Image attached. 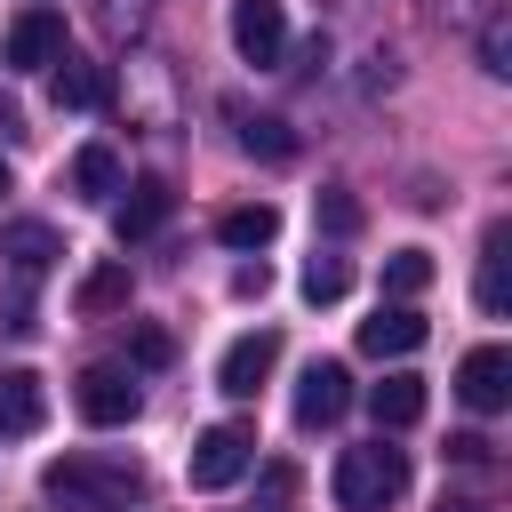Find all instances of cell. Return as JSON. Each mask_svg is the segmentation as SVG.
Listing matches in <instances>:
<instances>
[{"label":"cell","mask_w":512,"mask_h":512,"mask_svg":"<svg viewBox=\"0 0 512 512\" xmlns=\"http://www.w3.org/2000/svg\"><path fill=\"white\" fill-rule=\"evenodd\" d=\"M72 304H80V320H104V312H120L128 304V264L112 256V264H96L80 288H72Z\"/></svg>","instance_id":"20"},{"label":"cell","mask_w":512,"mask_h":512,"mask_svg":"<svg viewBox=\"0 0 512 512\" xmlns=\"http://www.w3.org/2000/svg\"><path fill=\"white\" fill-rule=\"evenodd\" d=\"M504 264H512V224H488V240H480V312L488 320H504V304H512V280H504Z\"/></svg>","instance_id":"15"},{"label":"cell","mask_w":512,"mask_h":512,"mask_svg":"<svg viewBox=\"0 0 512 512\" xmlns=\"http://www.w3.org/2000/svg\"><path fill=\"white\" fill-rule=\"evenodd\" d=\"M224 120H232V136H240V152H264V160H288V152H296V128H288V120H272V112H248V104H224Z\"/></svg>","instance_id":"16"},{"label":"cell","mask_w":512,"mask_h":512,"mask_svg":"<svg viewBox=\"0 0 512 512\" xmlns=\"http://www.w3.org/2000/svg\"><path fill=\"white\" fill-rule=\"evenodd\" d=\"M0 256H8V272H16V280H40V272L64 256V240H56L48 224H32V216H24V224H8V232H0Z\"/></svg>","instance_id":"13"},{"label":"cell","mask_w":512,"mask_h":512,"mask_svg":"<svg viewBox=\"0 0 512 512\" xmlns=\"http://www.w3.org/2000/svg\"><path fill=\"white\" fill-rule=\"evenodd\" d=\"M64 56V16L56 8H24L8 32H0V64L8 72H48Z\"/></svg>","instance_id":"5"},{"label":"cell","mask_w":512,"mask_h":512,"mask_svg":"<svg viewBox=\"0 0 512 512\" xmlns=\"http://www.w3.org/2000/svg\"><path fill=\"white\" fill-rule=\"evenodd\" d=\"M456 392H464V408L496 416V408L512 400V352H504V344H472L464 368H456Z\"/></svg>","instance_id":"7"},{"label":"cell","mask_w":512,"mask_h":512,"mask_svg":"<svg viewBox=\"0 0 512 512\" xmlns=\"http://www.w3.org/2000/svg\"><path fill=\"white\" fill-rule=\"evenodd\" d=\"M272 232H280V208H264V200H248V208H224V216H216V240H224V248H240V256H248V248H272Z\"/></svg>","instance_id":"18"},{"label":"cell","mask_w":512,"mask_h":512,"mask_svg":"<svg viewBox=\"0 0 512 512\" xmlns=\"http://www.w3.org/2000/svg\"><path fill=\"white\" fill-rule=\"evenodd\" d=\"M40 496L64 512H128V504H144V464L136 456H56L40 472Z\"/></svg>","instance_id":"1"},{"label":"cell","mask_w":512,"mask_h":512,"mask_svg":"<svg viewBox=\"0 0 512 512\" xmlns=\"http://www.w3.org/2000/svg\"><path fill=\"white\" fill-rule=\"evenodd\" d=\"M264 280H272V272H264V256H256V264H240V272H232V288H240V296H264Z\"/></svg>","instance_id":"29"},{"label":"cell","mask_w":512,"mask_h":512,"mask_svg":"<svg viewBox=\"0 0 512 512\" xmlns=\"http://www.w3.org/2000/svg\"><path fill=\"white\" fill-rule=\"evenodd\" d=\"M368 408H376V424L384 432H408L416 416H424V376H384V384H368Z\"/></svg>","instance_id":"17"},{"label":"cell","mask_w":512,"mask_h":512,"mask_svg":"<svg viewBox=\"0 0 512 512\" xmlns=\"http://www.w3.org/2000/svg\"><path fill=\"white\" fill-rule=\"evenodd\" d=\"M344 408H352V376H344V360H312V368L296 376V424L320 432V424H336Z\"/></svg>","instance_id":"8"},{"label":"cell","mask_w":512,"mask_h":512,"mask_svg":"<svg viewBox=\"0 0 512 512\" xmlns=\"http://www.w3.org/2000/svg\"><path fill=\"white\" fill-rule=\"evenodd\" d=\"M440 512H480V504H440Z\"/></svg>","instance_id":"31"},{"label":"cell","mask_w":512,"mask_h":512,"mask_svg":"<svg viewBox=\"0 0 512 512\" xmlns=\"http://www.w3.org/2000/svg\"><path fill=\"white\" fill-rule=\"evenodd\" d=\"M416 344H424V312L416 304H376V320H360V352H376V360H400Z\"/></svg>","instance_id":"11"},{"label":"cell","mask_w":512,"mask_h":512,"mask_svg":"<svg viewBox=\"0 0 512 512\" xmlns=\"http://www.w3.org/2000/svg\"><path fill=\"white\" fill-rule=\"evenodd\" d=\"M448 456H456V464H488V456H496V440H488V432H456V440H448Z\"/></svg>","instance_id":"28"},{"label":"cell","mask_w":512,"mask_h":512,"mask_svg":"<svg viewBox=\"0 0 512 512\" xmlns=\"http://www.w3.org/2000/svg\"><path fill=\"white\" fill-rule=\"evenodd\" d=\"M480 64H488L496 80L512 72V32H504V16H488V24H480Z\"/></svg>","instance_id":"25"},{"label":"cell","mask_w":512,"mask_h":512,"mask_svg":"<svg viewBox=\"0 0 512 512\" xmlns=\"http://www.w3.org/2000/svg\"><path fill=\"white\" fill-rule=\"evenodd\" d=\"M272 360H280V336H272V328H256V336H232V344H224V360H216V392H232V400H256V384L272 376Z\"/></svg>","instance_id":"6"},{"label":"cell","mask_w":512,"mask_h":512,"mask_svg":"<svg viewBox=\"0 0 512 512\" xmlns=\"http://www.w3.org/2000/svg\"><path fill=\"white\" fill-rule=\"evenodd\" d=\"M424 288H432V256H424V248H392V256H384V296L408 304V296H424Z\"/></svg>","instance_id":"21"},{"label":"cell","mask_w":512,"mask_h":512,"mask_svg":"<svg viewBox=\"0 0 512 512\" xmlns=\"http://www.w3.org/2000/svg\"><path fill=\"white\" fill-rule=\"evenodd\" d=\"M0 128H8V136H24V120H16V104H8V96H0Z\"/></svg>","instance_id":"30"},{"label":"cell","mask_w":512,"mask_h":512,"mask_svg":"<svg viewBox=\"0 0 512 512\" xmlns=\"http://www.w3.org/2000/svg\"><path fill=\"white\" fill-rule=\"evenodd\" d=\"M72 192L80 200H112L120 192V152L112 144H80L72 152Z\"/></svg>","instance_id":"19"},{"label":"cell","mask_w":512,"mask_h":512,"mask_svg":"<svg viewBox=\"0 0 512 512\" xmlns=\"http://www.w3.org/2000/svg\"><path fill=\"white\" fill-rule=\"evenodd\" d=\"M128 352H136V368H168V360H176V336L144 320V328H128Z\"/></svg>","instance_id":"23"},{"label":"cell","mask_w":512,"mask_h":512,"mask_svg":"<svg viewBox=\"0 0 512 512\" xmlns=\"http://www.w3.org/2000/svg\"><path fill=\"white\" fill-rule=\"evenodd\" d=\"M40 416H48V392H40V376H32V368H0V440H24V432H40Z\"/></svg>","instance_id":"12"},{"label":"cell","mask_w":512,"mask_h":512,"mask_svg":"<svg viewBox=\"0 0 512 512\" xmlns=\"http://www.w3.org/2000/svg\"><path fill=\"white\" fill-rule=\"evenodd\" d=\"M448 8H456V16H464V8H480V0H448Z\"/></svg>","instance_id":"32"},{"label":"cell","mask_w":512,"mask_h":512,"mask_svg":"<svg viewBox=\"0 0 512 512\" xmlns=\"http://www.w3.org/2000/svg\"><path fill=\"white\" fill-rule=\"evenodd\" d=\"M248 464H256V432L248 424H208L192 440V464L184 472H192V488H232Z\"/></svg>","instance_id":"4"},{"label":"cell","mask_w":512,"mask_h":512,"mask_svg":"<svg viewBox=\"0 0 512 512\" xmlns=\"http://www.w3.org/2000/svg\"><path fill=\"white\" fill-rule=\"evenodd\" d=\"M344 288H352V264H344V256H328V248H320V256H312V264H304V296H312V304H336V296H344Z\"/></svg>","instance_id":"22"},{"label":"cell","mask_w":512,"mask_h":512,"mask_svg":"<svg viewBox=\"0 0 512 512\" xmlns=\"http://www.w3.org/2000/svg\"><path fill=\"white\" fill-rule=\"evenodd\" d=\"M400 496H408V456L392 440H368V448L336 456V504L344 512H392Z\"/></svg>","instance_id":"2"},{"label":"cell","mask_w":512,"mask_h":512,"mask_svg":"<svg viewBox=\"0 0 512 512\" xmlns=\"http://www.w3.org/2000/svg\"><path fill=\"white\" fill-rule=\"evenodd\" d=\"M320 224H328L336 240H344V232H360V200H352V192H320Z\"/></svg>","instance_id":"26"},{"label":"cell","mask_w":512,"mask_h":512,"mask_svg":"<svg viewBox=\"0 0 512 512\" xmlns=\"http://www.w3.org/2000/svg\"><path fill=\"white\" fill-rule=\"evenodd\" d=\"M48 72H56V104H64V112H96V104H112V72H104V64L56 56Z\"/></svg>","instance_id":"14"},{"label":"cell","mask_w":512,"mask_h":512,"mask_svg":"<svg viewBox=\"0 0 512 512\" xmlns=\"http://www.w3.org/2000/svg\"><path fill=\"white\" fill-rule=\"evenodd\" d=\"M72 408L88 416V424H136V408H144V392H136V376L128 368H112V360H96V368H80V384H72Z\"/></svg>","instance_id":"3"},{"label":"cell","mask_w":512,"mask_h":512,"mask_svg":"<svg viewBox=\"0 0 512 512\" xmlns=\"http://www.w3.org/2000/svg\"><path fill=\"white\" fill-rule=\"evenodd\" d=\"M0 192H8V160H0Z\"/></svg>","instance_id":"33"},{"label":"cell","mask_w":512,"mask_h":512,"mask_svg":"<svg viewBox=\"0 0 512 512\" xmlns=\"http://www.w3.org/2000/svg\"><path fill=\"white\" fill-rule=\"evenodd\" d=\"M40 320H32V288H16L8 304H0V336H32Z\"/></svg>","instance_id":"27"},{"label":"cell","mask_w":512,"mask_h":512,"mask_svg":"<svg viewBox=\"0 0 512 512\" xmlns=\"http://www.w3.org/2000/svg\"><path fill=\"white\" fill-rule=\"evenodd\" d=\"M144 16H152L144 0H96V24H104L112 40H136V32H144Z\"/></svg>","instance_id":"24"},{"label":"cell","mask_w":512,"mask_h":512,"mask_svg":"<svg viewBox=\"0 0 512 512\" xmlns=\"http://www.w3.org/2000/svg\"><path fill=\"white\" fill-rule=\"evenodd\" d=\"M168 216H176V184H168V176H136L128 200H120V216H112V232H120V240H144V232H160Z\"/></svg>","instance_id":"10"},{"label":"cell","mask_w":512,"mask_h":512,"mask_svg":"<svg viewBox=\"0 0 512 512\" xmlns=\"http://www.w3.org/2000/svg\"><path fill=\"white\" fill-rule=\"evenodd\" d=\"M256 512H280V504H256Z\"/></svg>","instance_id":"34"},{"label":"cell","mask_w":512,"mask_h":512,"mask_svg":"<svg viewBox=\"0 0 512 512\" xmlns=\"http://www.w3.org/2000/svg\"><path fill=\"white\" fill-rule=\"evenodd\" d=\"M232 48H240V64H280V48H288L280 0H232Z\"/></svg>","instance_id":"9"}]
</instances>
